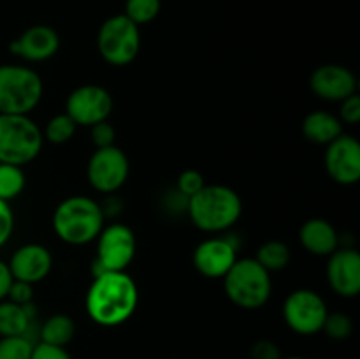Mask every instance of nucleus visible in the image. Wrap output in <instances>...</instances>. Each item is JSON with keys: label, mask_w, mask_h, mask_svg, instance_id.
I'll return each mask as SVG.
<instances>
[{"label": "nucleus", "mask_w": 360, "mask_h": 359, "mask_svg": "<svg viewBox=\"0 0 360 359\" xmlns=\"http://www.w3.org/2000/svg\"><path fill=\"white\" fill-rule=\"evenodd\" d=\"M139 289L127 271L95 275L84 299L88 317L102 327H116L134 315Z\"/></svg>", "instance_id": "1"}, {"label": "nucleus", "mask_w": 360, "mask_h": 359, "mask_svg": "<svg viewBox=\"0 0 360 359\" xmlns=\"http://www.w3.org/2000/svg\"><path fill=\"white\" fill-rule=\"evenodd\" d=\"M186 213L197 229L218 234L231 229L243 213V201L236 190L225 185H204L186 201Z\"/></svg>", "instance_id": "2"}, {"label": "nucleus", "mask_w": 360, "mask_h": 359, "mask_svg": "<svg viewBox=\"0 0 360 359\" xmlns=\"http://www.w3.org/2000/svg\"><path fill=\"white\" fill-rule=\"evenodd\" d=\"M102 206L86 196H70L63 199L53 213V229L58 239L72 246L95 241L104 227Z\"/></svg>", "instance_id": "3"}, {"label": "nucleus", "mask_w": 360, "mask_h": 359, "mask_svg": "<svg viewBox=\"0 0 360 359\" xmlns=\"http://www.w3.org/2000/svg\"><path fill=\"white\" fill-rule=\"evenodd\" d=\"M44 95L37 70L20 63L0 65V115H30Z\"/></svg>", "instance_id": "4"}, {"label": "nucleus", "mask_w": 360, "mask_h": 359, "mask_svg": "<svg viewBox=\"0 0 360 359\" xmlns=\"http://www.w3.org/2000/svg\"><path fill=\"white\" fill-rule=\"evenodd\" d=\"M221 280L227 298L243 310L262 308L273 291L271 273L255 259H238Z\"/></svg>", "instance_id": "5"}, {"label": "nucleus", "mask_w": 360, "mask_h": 359, "mask_svg": "<svg viewBox=\"0 0 360 359\" xmlns=\"http://www.w3.org/2000/svg\"><path fill=\"white\" fill-rule=\"evenodd\" d=\"M42 130L30 115H0V162L30 164L41 153Z\"/></svg>", "instance_id": "6"}, {"label": "nucleus", "mask_w": 360, "mask_h": 359, "mask_svg": "<svg viewBox=\"0 0 360 359\" xmlns=\"http://www.w3.org/2000/svg\"><path fill=\"white\" fill-rule=\"evenodd\" d=\"M97 48L104 62L123 67L137 58L141 49V32L125 14L108 18L98 28Z\"/></svg>", "instance_id": "7"}, {"label": "nucleus", "mask_w": 360, "mask_h": 359, "mask_svg": "<svg viewBox=\"0 0 360 359\" xmlns=\"http://www.w3.org/2000/svg\"><path fill=\"white\" fill-rule=\"evenodd\" d=\"M95 241H97V257L91 263L94 277L105 271H127L136 257V236L125 224L116 222L109 224L108 227H102Z\"/></svg>", "instance_id": "8"}, {"label": "nucleus", "mask_w": 360, "mask_h": 359, "mask_svg": "<svg viewBox=\"0 0 360 359\" xmlns=\"http://www.w3.org/2000/svg\"><path fill=\"white\" fill-rule=\"evenodd\" d=\"M130 164L125 151L118 146L95 148L86 164V180L101 194H115L125 185Z\"/></svg>", "instance_id": "9"}, {"label": "nucleus", "mask_w": 360, "mask_h": 359, "mask_svg": "<svg viewBox=\"0 0 360 359\" xmlns=\"http://www.w3.org/2000/svg\"><path fill=\"white\" fill-rule=\"evenodd\" d=\"M329 313L326 301L311 289H297L290 292L283 303V320L294 333L316 334L322 331Z\"/></svg>", "instance_id": "10"}, {"label": "nucleus", "mask_w": 360, "mask_h": 359, "mask_svg": "<svg viewBox=\"0 0 360 359\" xmlns=\"http://www.w3.org/2000/svg\"><path fill=\"white\" fill-rule=\"evenodd\" d=\"M65 113L77 127L104 122L112 113V97L101 84H81L74 88L65 102Z\"/></svg>", "instance_id": "11"}, {"label": "nucleus", "mask_w": 360, "mask_h": 359, "mask_svg": "<svg viewBox=\"0 0 360 359\" xmlns=\"http://www.w3.org/2000/svg\"><path fill=\"white\" fill-rule=\"evenodd\" d=\"M327 175L340 185H355L360 180V144L355 137L341 134L327 144L323 157Z\"/></svg>", "instance_id": "12"}, {"label": "nucleus", "mask_w": 360, "mask_h": 359, "mask_svg": "<svg viewBox=\"0 0 360 359\" xmlns=\"http://www.w3.org/2000/svg\"><path fill=\"white\" fill-rule=\"evenodd\" d=\"M193 267L206 278H224L238 260V245L231 238L214 236L200 241L193 250Z\"/></svg>", "instance_id": "13"}, {"label": "nucleus", "mask_w": 360, "mask_h": 359, "mask_svg": "<svg viewBox=\"0 0 360 359\" xmlns=\"http://www.w3.org/2000/svg\"><path fill=\"white\" fill-rule=\"evenodd\" d=\"M309 88L322 101L341 102L357 94V77L348 67L340 63H326L313 70Z\"/></svg>", "instance_id": "14"}, {"label": "nucleus", "mask_w": 360, "mask_h": 359, "mask_svg": "<svg viewBox=\"0 0 360 359\" xmlns=\"http://www.w3.org/2000/svg\"><path fill=\"white\" fill-rule=\"evenodd\" d=\"M327 282L341 298H355L360 292V256L357 250L336 248L327 260Z\"/></svg>", "instance_id": "15"}, {"label": "nucleus", "mask_w": 360, "mask_h": 359, "mask_svg": "<svg viewBox=\"0 0 360 359\" xmlns=\"http://www.w3.org/2000/svg\"><path fill=\"white\" fill-rule=\"evenodd\" d=\"M7 266H9L11 275H13V280L35 285L51 273L53 256L44 245L27 243L11 256Z\"/></svg>", "instance_id": "16"}, {"label": "nucleus", "mask_w": 360, "mask_h": 359, "mask_svg": "<svg viewBox=\"0 0 360 359\" xmlns=\"http://www.w3.org/2000/svg\"><path fill=\"white\" fill-rule=\"evenodd\" d=\"M58 48V34L48 25H34L27 28L9 44L11 53L23 58L25 62H46L56 55Z\"/></svg>", "instance_id": "17"}, {"label": "nucleus", "mask_w": 360, "mask_h": 359, "mask_svg": "<svg viewBox=\"0 0 360 359\" xmlns=\"http://www.w3.org/2000/svg\"><path fill=\"white\" fill-rule=\"evenodd\" d=\"M299 241L309 253L319 257H329L340 248V236L334 225L326 218H309L299 229Z\"/></svg>", "instance_id": "18"}, {"label": "nucleus", "mask_w": 360, "mask_h": 359, "mask_svg": "<svg viewBox=\"0 0 360 359\" xmlns=\"http://www.w3.org/2000/svg\"><path fill=\"white\" fill-rule=\"evenodd\" d=\"M302 134L309 143L327 146L343 134V123L333 113L311 111L302 120Z\"/></svg>", "instance_id": "19"}, {"label": "nucleus", "mask_w": 360, "mask_h": 359, "mask_svg": "<svg viewBox=\"0 0 360 359\" xmlns=\"http://www.w3.org/2000/svg\"><path fill=\"white\" fill-rule=\"evenodd\" d=\"M32 322H34V313L32 305L21 306L9 299L0 301V338L6 336H28ZM32 340V338H30Z\"/></svg>", "instance_id": "20"}, {"label": "nucleus", "mask_w": 360, "mask_h": 359, "mask_svg": "<svg viewBox=\"0 0 360 359\" xmlns=\"http://www.w3.org/2000/svg\"><path fill=\"white\" fill-rule=\"evenodd\" d=\"M76 334V324L65 313H55L42 322L39 329V338L42 344L67 347Z\"/></svg>", "instance_id": "21"}, {"label": "nucleus", "mask_w": 360, "mask_h": 359, "mask_svg": "<svg viewBox=\"0 0 360 359\" xmlns=\"http://www.w3.org/2000/svg\"><path fill=\"white\" fill-rule=\"evenodd\" d=\"M264 270L269 273L273 271H281L290 264L292 253L287 243L280 241V239H271V241L262 243L257 250V256L253 257Z\"/></svg>", "instance_id": "22"}, {"label": "nucleus", "mask_w": 360, "mask_h": 359, "mask_svg": "<svg viewBox=\"0 0 360 359\" xmlns=\"http://www.w3.org/2000/svg\"><path fill=\"white\" fill-rule=\"evenodd\" d=\"M25 183H27V178L20 165L0 162V199L6 203L16 199L23 192Z\"/></svg>", "instance_id": "23"}, {"label": "nucleus", "mask_w": 360, "mask_h": 359, "mask_svg": "<svg viewBox=\"0 0 360 359\" xmlns=\"http://www.w3.org/2000/svg\"><path fill=\"white\" fill-rule=\"evenodd\" d=\"M76 130V122L67 113H60L48 120L44 130H42V137L51 144H65L72 139Z\"/></svg>", "instance_id": "24"}, {"label": "nucleus", "mask_w": 360, "mask_h": 359, "mask_svg": "<svg viewBox=\"0 0 360 359\" xmlns=\"http://www.w3.org/2000/svg\"><path fill=\"white\" fill-rule=\"evenodd\" d=\"M160 0H127L123 14L139 27L153 21L160 13Z\"/></svg>", "instance_id": "25"}, {"label": "nucleus", "mask_w": 360, "mask_h": 359, "mask_svg": "<svg viewBox=\"0 0 360 359\" xmlns=\"http://www.w3.org/2000/svg\"><path fill=\"white\" fill-rule=\"evenodd\" d=\"M34 341L27 336L0 338V359H30Z\"/></svg>", "instance_id": "26"}, {"label": "nucleus", "mask_w": 360, "mask_h": 359, "mask_svg": "<svg viewBox=\"0 0 360 359\" xmlns=\"http://www.w3.org/2000/svg\"><path fill=\"white\" fill-rule=\"evenodd\" d=\"M322 331L333 340H347L350 338L352 331H354V322H352L350 317L347 313L341 312H334V313H327L326 322H323Z\"/></svg>", "instance_id": "27"}, {"label": "nucleus", "mask_w": 360, "mask_h": 359, "mask_svg": "<svg viewBox=\"0 0 360 359\" xmlns=\"http://www.w3.org/2000/svg\"><path fill=\"white\" fill-rule=\"evenodd\" d=\"M204 185H206V180H204V176L200 175L199 171H195V169H185V171L178 176V183H176L178 194L185 197L186 201L192 196H195L197 192H200V190L204 189Z\"/></svg>", "instance_id": "28"}, {"label": "nucleus", "mask_w": 360, "mask_h": 359, "mask_svg": "<svg viewBox=\"0 0 360 359\" xmlns=\"http://www.w3.org/2000/svg\"><path fill=\"white\" fill-rule=\"evenodd\" d=\"M90 137L95 148L112 146L116 139V130L108 120H104V122H98L90 127Z\"/></svg>", "instance_id": "29"}, {"label": "nucleus", "mask_w": 360, "mask_h": 359, "mask_svg": "<svg viewBox=\"0 0 360 359\" xmlns=\"http://www.w3.org/2000/svg\"><path fill=\"white\" fill-rule=\"evenodd\" d=\"M6 299H9V301L16 303V305H21V306L32 305V299H34V285L27 284V282L13 280Z\"/></svg>", "instance_id": "30"}, {"label": "nucleus", "mask_w": 360, "mask_h": 359, "mask_svg": "<svg viewBox=\"0 0 360 359\" xmlns=\"http://www.w3.org/2000/svg\"><path fill=\"white\" fill-rule=\"evenodd\" d=\"M340 116L341 123H348V125H357L360 122V97L359 94H354L352 97L345 99L340 102Z\"/></svg>", "instance_id": "31"}, {"label": "nucleus", "mask_w": 360, "mask_h": 359, "mask_svg": "<svg viewBox=\"0 0 360 359\" xmlns=\"http://www.w3.org/2000/svg\"><path fill=\"white\" fill-rule=\"evenodd\" d=\"M14 231V213L9 203L0 199V248L9 241Z\"/></svg>", "instance_id": "32"}, {"label": "nucleus", "mask_w": 360, "mask_h": 359, "mask_svg": "<svg viewBox=\"0 0 360 359\" xmlns=\"http://www.w3.org/2000/svg\"><path fill=\"white\" fill-rule=\"evenodd\" d=\"M30 359H72L65 347H56V345L49 344H34V351H32Z\"/></svg>", "instance_id": "33"}, {"label": "nucleus", "mask_w": 360, "mask_h": 359, "mask_svg": "<svg viewBox=\"0 0 360 359\" xmlns=\"http://www.w3.org/2000/svg\"><path fill=\"white\" fill-rule=\"evenodd\" d=\"M252 359H281V351L274 341L260 340L252 347Z\"/></svg>", "instance_id": "34"}, {"label": "nucleus", "mask_w": 360, "mask_h": 359, "mask_svg": "<svg viewBox=\"0 0 360 359\" xmlns=\"http://www.w3.org/2000/svg\"><path fill=\"white\" fill-rule=\"evenodd\" d=\"M11 284H13V275H11L7 263L0 260V301L7 298Z\"/></svg>", "instance_id": "35"}, {"label": "nucleus", "mask_w": 360, "mask_h": 359, "mask_svg": "<svg viewBox=\"0 0 360 359\" xmlns=\"http://www.w3.org/2000/svg\"><path fill=\"white\" fill-rule=\"evenodd\" d=\"M281 359H306L302 355H290V358H281Z\"/></svg>", "instance_id": "36"}]
</instances>
